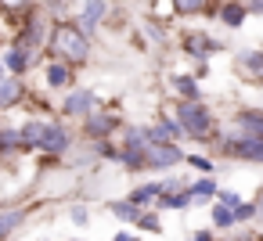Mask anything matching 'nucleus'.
<instances>
[{
    "instance_id": "obj_1",
    "label": "nucleus",
    "mask_w": 263,
    "mask_h": 241,
    "mask_svg": "<svg viewBox=\"0 0 263 241\" xmlns=\"http://www.w3.org/2000/svg\"><path fill=\"white\" fill-rule=\"evenodd\" d=\"M170 115L177 119L184 140L202 144V148L213 144V137H216V130H220V126H216V115H213V108H209L205 101H184V97H177Z\"/></svg>"
},
{
    "instance_id": "obj_2",
    "label": "nucleus",
    "mask_w": 263,
    "mask_h": 241,
    "mask_svg": "<svg viewBox=\"0 0 263 241\" xmlns=\"http://www.w3.org/2000/svg\"><path fill=\"white\" fill-rule=\"evenodd\" d=\"M47 54L54 62H65L76 69V65L90 62V36L76 22H54V29L47 36Z\"/></svg>"
},
{
    "instance_id": "obj_3",
    "label": "nucleus",
    "mask_w": 263,
    "mask_h": 241,
    "mask_svg": "<svg viewBox=\"0 0 263 241\" xmlns=\"http://www.w3.org/2000/svg\"><path fill=\"white\" fill-rule=\"evenodd\" d=\"M213 144H220V151L234 162H249V166H263V140H252V137H238V133H223L216 130Z\"/></svg>"
},
{
    "instance_id": "obj_4",
    "label": "nucleus",
    "mask_w": 263,
    "mask_h": 241,
    "mask_svg": "<svg viewBox=\"0 0 263 241\" xmlns=\"http://www.w3.org/2000/svg\"><path fill=\"white\" fill-rule=\"evenodd\" d=\"M72 144H76V130H72L65 119H47L36 151L47 155V158H65V155L72 151Z\"/></svg>"
},
{
    "instance_id": "obj_5",
    "label": "nucleus",
    "mask_w": 263,
    "mask_h": 241,
    "mask_svg": "<svg viewBox=\"0 0 263 241\" xmlns=\"http://www.w3.org/2000/svg\"><path fill=\"white\" fill-rule=\"evenodd\" d=\"M123 130V123H119V115L116 112H108V108H94L87 119H80V140L83 144H94V140H112L116 133Z\"/></svg>"
},
{
    "instance_id": "obj_6",
    "label": "nucleus",
    "mask_w": 263,
    "mask_h": 241,
    "mask_svg": "<svg viewBox=\"0 0 263 241\" xmlns=\"http://www.w3.org/2000/svg\"><path fill=\"white\" fill-rule=\"evenodd\" d=\"M184 148L180 144H170V140H152L148 148H144V166H148V173L152 176H166V173H173L177 166H184Z\"/></svg>"
},
{
    "instance_id": "obj_7",
    "label": "nucleus",
    "mask_w": 263,
    "mask_h": 241,
    "mask_svg": "<svg viewBox=\"0 0 263 241\" xmlns=\"http://www.w3.org/2000/svg\"><path fill=\"white\" fill-rule=\"evenodd\" d=\"M47 44V29H44V11L36 8L18 29H15V36H11V47H18V51H26V54H40V47Z\"/></svg>"
},
{
    "instance_id": "obj_8",
    "label": "nucleus",
    "mask_w": 263,
    "mask_h": 241,
    "mask_svg": "<svg viewBox=\"0 0 263 241\" xmlns=\"http://www.w3.org/2000/svg\"><path fill=\"white\" fill-rule=\"evenodd\" d=\"M98 108V94L94 90H83V87H72V90H65V97H62V105H58V119H87L90 112Z\"/></svg>"
},
{
    "instance_id": "obj_9",
    "label": "nucleus",
    "mask_w": 263,
    "mask_h": 241,
    "mask_svg": "<svg viewBox=\"0 0 263 241\" xmlns=\"http://www.w3.org/2000/svg\"><path fill=\"white\" fill-rule=\"evenodd\" d=\"M180 51H184L187 58H195V62H209L213 54L223 51V44H220L216 36H209V33H184V36H180Z\"/></svg>"
},
{
    "instance_id": "obj_10",
    "label": "nucleus",
    "mask_w": 263,
    "mask_h": 241,
    "mask_svg": "<svg viewBox=\"0 0 263 241\" xmlns=\"http://www.w3.org/2000/svg\"><path fill=\"white\" fill-rule=\"evenodd\" d=\"M231 133H238V137H252V140H263V108H252V105L238 108L234 119H231Z\"/></svg>"
},
{
    "instance_id": "obj_11",
    "label": "nucleus",
    "mask_w": 263,
    "mask_h": 241,
    "mask_svg": "<svg viewBox=\"0 0 263 241\" xmlns=\"http://www.w3.org/2000/svg\"><path fill=\"white\" fill-rule=\"evenodd\" d=\"M22 101H26V79L22 76H4L0 79V115L18 108Z\"/></svg>"
},
{
    "instance_id": "obj_12",
    "label": "nucleus",
    "mask_w": 263,
    "mask_h": 241,
    "mask_svg": "<svg viewBox=\"0 0 263 241\" xmlns=\"http://www.w3.org/2000/svg\"><path fill=\"white\" fill-rule=\"evenodd\" d=\"M144 133H148V144L152 140H170V144H180L184 140V133H180V126H177L173 115H159V123L144 126Z\"/></svg>"
},
{
    "instance_id": "obj_13",
    "label": "nucleus",
    "mask_w": 263,
    "mask_h": 241,
    "mask_svg": "<svg viewBox=\"0 0 263 241\" xmlns=\"http://www.w3.org/2000/svg\"><path fill=\"white\" fill-rule=\"evenodd\" d=\"M44 126H47V119H26L18 126V151L22 155H36V144L44 137Z\"/></svg>"
},
{
    "instance_id": "obj_14",
    "label": "nucleus",
    "mask_w": 263,
    "mask_h": 241,
    "mask_svg": "<svg viewBox=\"0 0 263 241\" xmlns=\"http://www.w3.org/2000/svg\"><path fill=\"white\" fill-rule=\"evenodd\" d=\"M44 83H47L51 90H72L76 72H72V65H65V62H51V65L44 69Z\"/></svg>"
},
{
    "instance_id": "obj_15",
    "label": "nucleus",
    "mask_w": 263,
    "mask_h": 241,
    "mask_svg": "<svg viewBox=\"0 0 263 241\" xmlns=\"http://www.w3.org/2000/svg\"><path fill=\"white\" fill-rule=\"evenodd\" d=\"M195 205V198L187 194V187H180V191H162L159 198H155V212H184V209H191Z\"/></svg>"
},
{
    "instance_id": "obj_16",
    "label": "nucleus",
    "mask_w": 263,
    "mask_h": 241,
    "mask_svg": "<svg viewBox=\"0 0 263 241\" xmlns=\"http://www.w3.org/2000/svg\"><path fill=\"white\" fill-rule=\"evenodd\" d=\"M33 62H36L33 54H26V51L11 47V44H8V51H4V54H0V65H4V72H8V76H26V72L33 69Z\"/></svg>"
},
{
    "instance_id": "obj_17",
    "label": "nucleus",
    "mask_w": 263,
    "mask_h": 241,
    "mask_svg": "<svg viewBox=\"0 0 263 241\" xmlns=\"http://www.w3.org/2000/svg\"><path fill=\"white\" fill-rule=\"evenodd\" d=\"M159 194H162V180H159V176H152V180L137 184V187H134L130 194H126V202H134L137 209H152Z\"/></svg>"
},
{
    "instance_id": "obj_18",
    "label": "nucleus",
    "mask_w": 263,
    "mask_h": 241,
    "mask_svg": "<svg viewBox=\"0 0 263 241\" xmlns=\"http://www.w3.org/2000/svg\"><path fill=\"white\" fill-rule=\"evenodd\" d=\"M105 15H108V4H105V0H83V11H80V29L90 36V33L105 22Z\"/></svg>"
},
{
    "instance_id": "obj_19",
    "label": "nucleus",
    "mask_w": 263,
    "mask_h": 241,
    "mask_svg": "<svg viewBox=\"0 0 263 241\" xmlns=\"http://www.w3.org/2000/svg\"><path fill=\"white\" fill-rule=\"evenodd\" d=\"M216 18H220L227 29H241V26H245V18H249V11H245L241 0H223V4L216 8Z\"/></svg>"
},
{
    "instance_id": "obj_20",
    "label": "nucleus",
    "mask_w": 263,
    "mask_h": 241,
    "mask_svg": "<svg viewBox=\"0 0 263 241\" xmlns=\"http://www.w3.org/2000/svg\"><path fill=\"white\" fill-rule=\"evenodd\" d=\"M170 83H173L177 97H184V101H202L198 76H191V72H173V76H170Z\"/></svg>"
},
{
    "instance_id": "obj_21",
    "label": "nucleus",
    "mask_w": 263,
    "mask_h": 241,
    "mask_svg": "<svg viewBox=\"0 0 263 241\" xmlns=\"http://www.w3.org/2000/svg\"><path fill=\"white\" fill-rule=\"evenodd\" d=\"M216 191H220L216 176H198V180L187 184V194L195 198V205H209V202L216 198Z\"/></svg>"
},
{
    "instance_id": "obj_22",
    "label": "nucleus",
    "mask_w": 263,
    "mask_h": 241,
    "mask_svg": "<svg viewBox=\"0 0 263 241\" xmlns=\"http://www.w3.org/2000/svg\"><path fill=\"white\" fill-rule=\"evenodd\" d=\"M116 166H123V173H134V176L148 173V166H144V151H134V148H119Z\"/></svg>"
},
{
    "instance_id": "obj_23",
    "label": "nucleus",
    "mask_w": 263,
    "mask_h": 241,
    "mask_svg": "<svg viewBox=\"0 0 263 241\" xmlns=\"http://www.w3.org/2000/svg\"><path fill=\"white\" fill-rule=\"evenodd\" d=\"M209 227L213 230H234V209L220 205V202H209Z\"/></svg>"
},
{
    "instance_id": "obj_24",
    "label": "nucleus",
    "mask_w": 263,
    "mask_h": 241,
    "mask_svg": "<svg viewBox=\"0 0 263 241\" xmlns=\"http://www.w3.org/2000/svg\"><path fill=\"white\" fill-rule=\"evenodd\" d=\"M15 155H22L18 151V126H4V123H0V162H8Z\"/></svg>"
},
{
    "instance_id": "obj_25",
    "label": "nucleus",
    "mask_w": 263,
    "mask_h": 241,
    "mask_svg": "<svg viewBox=\"0 0 263 241\" xmlns=\"http://www.w3.org/2000/svg\"><path fill=\"white\" fill-rule=\"evenodd\" d=\"M238 69L252 79H263V51H238Z\"/></svg>"
},
{
    "instance_id": "obj_26",
    "label": "nucleus",
    "mask_w": 263,
    "mask_h": 241,
    "mask_svg": "<svg viewBox=\"0 0 263 241\" xmlns=\"http://www.w3.org/2000/svg\"><path fill=\"white\" fill-rule=\"evenodd\" d=\"M33 11H36L33 0H0V15H4V18H18V26H22Z\"/></svg>"
},
{
    "instance_id": "obj_27",
    "label": "nucleus",
    "mask_w": 263,
    "mask_h": 241,
    "mask_svg": "<svg viewBox=\"0 0 263 241\" xmlns=\"http://www.w3.org/2000/svg\"><path fill=\"white\" fill-rule=\"evenodd\" d=\"M119 148L144 151V148H148V133H144V126H123V130H119Z\"/></svg>"
},
{
    "instance_id": "obj_28",
    "label": "nucleus",
    "mask_w": 263,
    "mask_h": 241,
    "mask_svg": "<svg viewBox=\"0 0 263 241\" xmlns=\"http://www.w3.org/2000/svg\"><path fill=\"white\" fill-rule=\"evenodd\" d=\"M108 212H112L119 223H126V227H134V219L141 216V209H137L134 202H126V198H112V202H108Z\"/></svg>"
},
{
    "instance_id": "obj_29",
    "label": "nucleus",
    "mask_w": 263,
    "mask_h": 241,
    "mask_svg": "<svg viewBox=\"0 0 263 241\" xmlns=\"http://www.w3.org/2000/svg\"><path fill=\"white\" fill-rule=\"evenodd\" d=\"M134 230H137V234H162V212L141 209V216L134 219Z\"/></svg>"
},
{
    "instance_id": "obj_30",
    "label": "nucleus",
    "mask_w": 263,
    "mask_h": 241,
    "mask_svg": "<svg viewBox=\"0 0 263 241\" xmlns=\"http://www.w3.org/2000/svg\"><path fill=\"white\" fill-rule=\"evenodd\" d=\"M184 166H191L198 176H216V158H209V155H202V151L184 155Z\"/></svg>"
},
{
    "instance_id": "obj_31",
    "label": "nucleus",
    "mask_w": 263,
    "mask_h": 241,
    "mask_svg": "<svg viewBox=\"0 0 263 241\" xmlns=\"http://www.w3.org/2000/svg\"><path fill=\"white\" fill-rule=\"evenodd\" d=\"M170 8L177 15H213L209 0H170Z\"/></svg>"
},
{
    "instance_id": "obj_32",
    "label": "nucleus",
    "mask_w": 263,
    "mask_h": 241,
    "mask_svg": "<svg viewBox=\"0 0 263 241\" xmlns=\"http://www.w3.org/2000/svg\"><path fill=\"white\" fill-rule=\"evenodd\" d=\"M90 151H94V158L116 162V155H119V144H116V140H94V144H90Z\"/></svg>"
},
{
    "instance_id": "obj_33",
    "label": "nucleus",
    "mask_w": 263,
    "mask_h": 241,
    "mask_svg": "<svg viewBox=\"0 0 263 241\" xmlns=\"http://www.w3.org/2000/svg\"><path fill=\"white\" fill-rule=\"evenodd\" d=\"M234 223H238V227L256 223V202H241V205H234Z\"/></svg>"
},
{
    "instance_id": "obj_34",
    "label": "nucleus",
    "mask_w": 263,
    "mask_h": 241,
    "mask_svg": "<svg viewBox=\"0 0 263 241\" xmlns=\"http://www.w3.org/2000/svg\"><path fill=\"white\" fill-rule=\"evenodd\" d=\"M213 202H220V205H227V209H234V205H241V202H245V198H241V194H238V191H231V187H220V191H216V198H213Z\"/></svg>"
},
{
    "instance_id": "obj_35",
    "label": "nucleus",
    "mask_w": 263,
    "mask_h": 241,
    "mask_svg": "<svg viewBox=\"0 0 263 241\" xmlns=\"http://www.w3.org/2000/svg\"><path fill=\"white\" fill-rule=\"evenodd\" d=\"M69 219H72L76 227H87V223H90V209L76 202V205H69Z\"/></svg>"
},
{
    "instance_id": "obj_36",
    "label": "nucleus",
    "mask_w": 263,
    "mask_h": 241,
    "mask_svg": "<svg viewBox=\"0 0 263 241\" xmlns=\"http://www.w3.org/2000/svg\"><path fill=\"white\" fill-rule=\"evenodd\" d=\"M144 33H148L155 44H162V40H166V33H162V26H159L155 18H148V22H144Z\"/></svg>"
},
{
    "instance_id": "obj_37",
    "label": "nucleus",
    "mask_w": 263,
    "mask_h": 241,
    "mask_svg": "<svg viewBox=\"0 0 263 241\" xmlns=\"http://www.w3.org/2000/svg\"><path fill=\"white\" fill-rule=\"evenodd\" d=\"M191 241H220V237H216V230H213V227H198V230L191 234Z\"/></svg>"
},
{
    "instance_id": "obj_38",
    "label": "nucleus",
    "mask_w": 263,
    "mask_h": 241,
    "mask_svg": "<svg viewBox=\"0 0 263 241\" xmlns=\"http://www.w3.org/2000/svg\"><path fill=\"white\" fill-rule=\"evenodd\" d=\"M108 241H141V234H137V230H119V234L108 237Z\"/></svg>"
},
{
    "instance_id": "obj_39",
    "label": "nucleus",
    "mask_w": 263,
    "mask_h": 241,
    "mask_svg": "<svg viewBox=\"0 0 263 241\" xmlns=\"http://www.w3.org/2000/svg\"><path fill=\"white\" fill-rule=\"evenodd\" d=\"M245 11H249V15H259V18H263V0H245Z\"/></svg>"
},
{
    "instance_id": "obj_40",
    "label": "nucleus",
    "mask_w": 263,
    "mask_h": 241,
    "mask_svg": "<svg viewBox=\"0 0 263 241\" xmlns=\"http://www.w3.org/2000/svg\"><path fill=\"white\" fill-rule=\"evenodd\" d=\"M256 219H259V223H263V194H259V198H256Z\"/></svg>"
},
{
    "instance_id": "obj_41",
    "label": "nucleus",
    "mask_w": 263,
    "mask_h": 241,
    "mask_svg": "<svg viewBox=\"0 0 263 241\" xmlns=\"http://www.w3.org/2000/svg\"><path fill=\"white\" fill-rule=\"evenodd\" d=\"M4 76H8V72H4V65H0V79H4Z\"/></svg>"
},
{
    "instance_id": "obj_42",
    "label": "nucleus",
    "mask_w": 263,
    "mask_h": 241,
    "mask_svg": "<svg viewBox=\"0 0 263 241\" xmlns=\"http://www.w3.org/2000/svg\"><path fill=\"white\" fill-rule=\"evenodd\" d=\"M72 241H80V237H72Z\"/></svg>"
}]
</instances>
